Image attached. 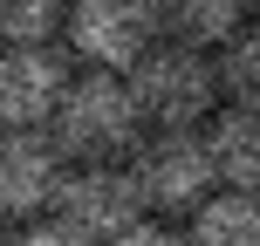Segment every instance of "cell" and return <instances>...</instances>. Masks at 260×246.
I'll list each match as a JSON object with an SVG mask.
<instances>
[{
	"instance_id": "7",
	"label": "cell",
	"mask_w": 260,
	"mask_h": 246,
	"mask_svg": "<svg viewBox=\"0 0 260 246\" xmlns=\"http://www.w3.org/2000/svg\"><path fill=\"white\" fill-rule=\"evenodd\" d=\"M69 55L62 41L48 48H0V130H41L69 82Z\"/></svg>"
},
{
	"instance_id": "8",
	"label": "cell",
	"mask_w": 260,
	"mask_h": 246,
	"mask_svg": "<svg viewBox=\"0 0 260 246\" xmlns=\"http://www.w3.org/2000/svg\"><path fill=\"white\" fill-rule=\"evenodd\" d=\"M199 144H206V164H212L219 185H233V192H253L260 185V110L219 103L199 123Z\"/></svg>"
},
{
	"instance_id": "1",
	"label": "cell",
	"mask_w": 260,
	"mask_h": 246,
	"mask_svg": "<svg viewBox=\"0 0 260 246\" xmlns=\"http://www.w3.org/2000/svg\"><path fill=\"white\" fill-rule=\"evenodd\" d=\"M41 130L62 151V164H123L130 144L144 137V117L130 103L123 76H110V68H69V82H62V96H55Z\"/></svg>"
},
{
	"instance_id": "9",
	"label": "cell",
	"mask_w": 260,
	"mask_h": 246,
	"mask_svg": "<svg viewBox=\"0 0 260 246\" xmlns=\"http://www.w3.org/2000/svg\"><path fill=\"white\" fill-rule=\"evenodd\" d=\"M185 246H260V205L253 192H233V185H212L192 212H185Z\"/></svg>"
},
{
	"instance_id": "13",
	"label": "cell",
	"mask_w": 260,
	"mask_h": 246,
	"mask_svg": "<svg viewBox=\"0 0 260 246\" xmlns=\"http://www.w3.org/2000/svg\"><path fill=\"white\" fill-rule=\"evenodd\" d=\"M103 246H185V233L178 226H165V219H151V212H144L137 226H123L117 239H103Z\"/></svg>"
},
{
	"instance_id": "5",
	"label": "cell",
	"mask_w": 260,
	"mask_h": 246,
	"mask_svg": "<svg viewBox=\"0 0 260 246\" xmlns=\"http://www.w3.org/2000/svg\"><path fill=\"white\" fill-rule=\"evenodd\" d=\"M48 219L62 226V233H76L82 246H103V239H117L123 226L144 219V198H137V185H130L123 164H69L62 185H55Z\"/></svg>"
},
{
	"instance_id": "12",
	"label": "cell",
	"mask_w": 260,
	"mask_h": 246,
	"mask_svg": "<svg viewBox=\"0 0 260 246\" xmlns=\"http://www.w3.org/2000/svg\"><path fill=\"white\" fill-rule=\"evenodd\" d=\"M62 34V0H0V48H48Z\"/></svg>"
},
{
	"instance_id": "3",
	"label": "cell",
	"mask_w": 260,
	"mask_h": 246,
	"mask_svg": "<svg viewBox=\"0 0 260 246\" xmlns=\"http://www.w3.org/2000/svg\"><path fill=\"white\" fill-rule=\"evenodd\" d=\"M55 41L69 62L123 76L151 41H165V27H157V0H69Z\"/></svg>"
},
{
	"instance_id": "2",
	"label": "cell",
	"mask_w": 260,
	"mask_h": 246,
	"mask_svg": "<svg viewBox=\"0 0 260 246\" xmlns=\"http://www.w3.org/2000/svg\"><path fill=\"white\" fill-rule=\"evenodd\" d=\"M123 89H130V103H137V117L151 130H199L219 110L212 55L185 48V41H151V48L123 68Z\"/></svg>"
},
{
	"instance_id": "14",
	"label": "cell",
	"mask_w": 260,
	"mask_h": 246,
	"mask_svg": "<svg viewBox=\"0 0 260 246\" xmlns=\"http://www.w3.org/2000/svg\"><path fill=\"white\" fill-rule=\"evenodd\" d=\"M0 246H82V239H76V233H62L55 219H27L21 233H7Z\"/></svg>"
},
{
	"instance_id": "16",
	"label": "cell",
	"mask_w": 260,
	"mask_h": 246,
	"mask_svg": "<svg viewBox=\"0 0 260 246\" xmlns=\"http://www.w3.org/2000/svg\"><path fill=\"white\" fill-rule=\"evenodd\" d=\"M62 7H69V0H62Z\"/></svg>"
},
{
	"instance_id": "10",
	"label": "cell",
	"mask_w": 260,
	"mask_h": 246,
	"mask_svg": "<svg viewBox=\"0 0 260 246\" xmlns=\"http://www.w3.org/2000/svg\"><path fill=\"white\" fill-rule=\"evenodd\" d=\"M247 7L253 0H157V27L165 41H185V48H219L226 34L247 27Z\"/></svg>"
},
{
	"instance_id": "6",
	"label": "cell",
	"mask_w": 260,
	"mask_h": 246,
	"mask_svg": "<svg viewBox=\"0 0 260 246\" xmlns=\"http://www.w3.org/2000/svg\"><path fill=\"white\" fill-rule=\"evenodd\" d=\"M62 151L48 144V130H0V219L27 226L48 219L55 185H62Z\"/></svg>"
},
{
	"instance_id": "11",
	"label": "cell",
	"mask_w": 260,
	"mask_h": 246,
	"mask_svg": "<svg viewBox=\"0 0 260 246\" xmlns=\"http://www.w3.org/2000/svg\"><path fill=\"white\" fill-rule=\"evenodd\" d=\"M212 89H219V103L260 110V41H253V27H240V34H226L212 48Z\"/></svg>"
},
{
	"instance_id": "15",
	"label": "cell",
	"mask_w": 260,
	"mask_h": 246,
	"mask_svg": "<svg viewBox=\"0 0 260 246\" xmlns=\"http://www.w3.org/2000/svg\"><path fill=\"white\" fill-rule=\"evenodd\" d=\"M0 239H7V219H0Z\"/></svg>"
},
{
	"instance_id": "4",
	"label": "cell",
	"mask_w": 260,
	"mask_h": 246,
	"mask_svg": "<svg viewBox=\"0 0 260 246\" xmlns=\"http://www.w3.org/2000/svg\"><path fill=\"white\" fill-rule=\"evenodd\" d=\"M123 171H130V185H137L144 212H157V219H185V212L219 185L212 164H206L199 130H151V137H137Z\"/></svg>"
}]
</instances>
